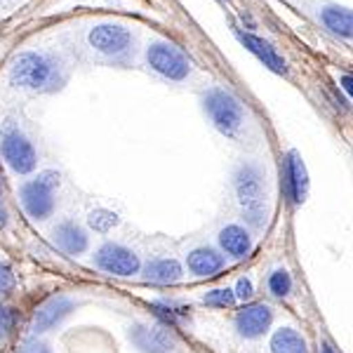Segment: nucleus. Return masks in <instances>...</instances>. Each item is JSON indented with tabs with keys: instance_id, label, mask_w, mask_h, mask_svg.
Returning a JSON list of instances; mask_svg holds the SVG:
<instances>
[{
	"instance_id": "nucleus-1",
	"label": "nucleus",
	"mask_w": 353,
	"mask_h": 353,
	"mask_svg": "<svg viewBox=\"0 0 353 353\" xmlns=\"http://www.w3.org/2000/svg\"><path fill=\"white\" fill-rule=\"evenodd\" d=\"M64 81L61 64L45 52H19L10 64V83L28 92H54Z\"/></svg>"
},
{
	"instance_id": "nucleus-2",
	"label": "nucleus",
	"mask_w": 353,
	"mask_h": 353,
	"mask_svg": "<svg viewBox=\"0 0 353 353\" xmlns=\"http://www.w3.org/2000/svg\"><path fill=\"white\" fill-rule=\"evenodd\" d=\"M238 203L248 224L254 229H264L266 224V176L257 163H243L233 174Z\"/></svg>"
},
{
	"instance_id": "nucleus-3",
	"label": "nucleus",
	"mask_w": 353,
	"mask_h": 353,
	"mask_svg": "<svg viewBox=\"0 0 353 353\" xmlns=\"http://www.w3.org/2000/svg\"><path fill=\"white\" fill-rule=\"evenodd\" d=\"M57 189H59V172H54V170H43L33 179L24 181L19 189V201L24 212L36 221L52 217L57 205Z\"/></svg>"
},
{
	"instance_id": "nucleus-4",
	"label": "nucleus",
	"mask_w": 353,
	"mask_h": 353,
	"mask_svg": "<svg viewBox=\"0 0 353 353\" xmlns=\"http://www.w3.org/2000/svg\"><path fill=\"white\" fill-rule=\"evenodd\" d=\"M203 106H205V111H208L210 121H212V125L221 134L236 137L238 130L243 128L245 109L229 90L210 88L208 92L203 94Z\"/></svg>"
},
{
	"instance_id": "nucleus-5",
	"label": "nucleus",
	"mask_w": 353,
	"mask_h": 353,
	"mask_svg": "<svg viewBox=\"0 0 353 353\" xmlns=\"http://www.w3.org/2000/svg\"><path fill=\"white\" fill-rule=\"evenodd\" d=\"M0 156L17 174H31L38 165V153L31 139L12 123H5L0 128Z\"/></svg>"
},
{
	"instance_id": "nucleus-6",
	"label": "nucleus",
	"mask_w": 353,
	"mask_h": 353,
	"mask_svg": "<svg viewBox=\"0 0 353 353\" xmlns=\"http://www.w3.org/2000/svg\"><path fill=\"white\" fill-rule=\"evenodd\" d=\"M146 59H149V66L153 71L161 73L168 81L179 83V81H184V78H189V73H191L189 57L172 43H165V41L151 43L149 50H146Z\"/></svg>"
},
{
	"instance_id": "nucleus-7",
	"label": "nucleus",
	"mask_w": 353,
	"mask_h": 353,
	"mask_svg": "<svg viewBox=\"0 0 353 353\" xmlns=\"http://www.w3.org/2000/svg\"><path fill=\"white\" fill-rule=\"evenodd\" d=\"M94 266L109 276L130 278L141 273V259L134 250L125 248L121 243H104L94 252Z\"/></svg>"
},
{
	"instance_id": "nucleus-8",
	"label": "nucleus",
	"mask_w": 353,
	"mask_h": 353,
	"mask_svg": "<svg viewBox=\"0 0 353 353\" xmlns=\"http://www.w3.org/2000/svg\"><path fill=\"white\" fill-rule=\"evenodd\" d=\"M130 339L141 353H181L179 341L168 325H146L137 323L130 327Z\"/></svg>"
},
{
	"instance_id": "nucleus-9",
	"label": "nucleus",
	"mask_w": 353,
	"mask_h": 353,
	"mask_svg": "<svg viewBox=\"0 0 353 353\" xmlns=\"http://www.w3.org/2000/svg\"><path fill=\"white\" fill-rule=\"evenodd\" d=\"M90 45L101 54L109 57H121L132 48V33L128 31L121 24H113V21H106V24H97L92 26L88 36Z\"/></svg>"
},
{
	"instance_id": "nucleus-10",
	"label": "nucleus",
	"mask_w": 353,
	"mask_h": 353,
	"mask_svg": "<svg viewBox=\"0 0 353 353\" xmlns=\"http://www.w3.org/2000/svg\"><path fill=\"white\" fill-rule=\"evenodd\" d=\"M281 174H283V186H285V196L290 205L304 203L306 196H309V172H306V165L297 151H288Z\"/></svg>"
},
{
	"instance_id": "nucleus-11",
	"label": "nucleus",
	"mask_w": 353,
	"mask_h": 353,
	"mask_svg": "<svg viewBox=\"0 0 353 353\" xmlns=\"http://www.w3.org/2000/svg\"><path fill=\"white\" fill-rule=\"evenodd\" d=\"M273 323V309L269 304H245L236 313V330L245 339H257L269 332Z\"/></svg>"
},
{
	"instance_id": "nucleus-12",
	"label": "nucleus",
	"mask_w": 353,
	"mask_h": 353,
	"mask_svg": "<svg viewBox=\"0 0 353 353\" xmlns=\"http://www.w3.org/2000/svg\"><path fill=\"white\" fill-rule=\"evenodd\" d=\"M73 299L66 297V294H54L50 297L45 304H41L33 313V321H31V332L33 334H45L50 332L52 327L59 325L61 321L73 311Z\"/></svg>"
},
{
	"instance_id": "nucleus-13",
	"label": "nucleus",
	"mask_w": 353,
	"mask_h": 353,
	"mask_svg": "<svg viewBox=\"0 0 353 353\" xmlns=\"http://www.w3.org/2000/svg\"><path fill=\"white\" fill-rule=\"evenodd\" d=\"M236 38L250 50V52L257 57L261 64H264L266 68H271L273 73H281V76H285L288 73V61L283 59V57L276 52V48H273L271 43H266L264 38L254 36V33H245V31H241V28H236Z\"/></svg>"
},
{
	"instance_id": "nucleus-14",
	"label": "nucleus",
	"mask_w": 353,
	"mask_h": 353,
	"mask_svg": "<svg viewBox=\"0 0 353 353\" xmlns=\"http://www.w3.org/2000/svg\"><path fill=\"white\" fill-rule=\"evenodd\" d=\"M52 241L59 250H64L66 254H83L90 248V236L78 221L64 219L54 226Z\"/></svg>"
},
{
	"instance_id": "nucleus-15",
	"label": "nucleus",
	"mask_w": 353,
	"mask_h": 353,
	"mask_svg": "<svg viewBox=\"0 0 353 353\" xmlns=\"http://www.w3.org/2000/svg\"><path fill=\"white\" fill-rule=\"evenodd\" d=\"M186 266H189V271L193 276L212 278V276H217L219 271H224L226 259H224V254L214 248H196V250H191L189 257H186Z\"/></svg>"
},
{
	"instance_id": "nucleus-16",
	"label": "nucleus",
	"mask_w": 353,
	"mask_h": 353,
	"mask_svg": "<svg viewBox=\"0 0 353 353\" xmlns=\"http://www.w3.org/2000/svg\"><path fill=\"white\" fill-rule=\"evenodd\" d=\"M219 248L224 254H229L233 259H245L250 252H252V236L250 231L241 224H229L219 231L217 236Z\"/></svg>"
},
{
	"instance_id": "nucleus-17",
	"label": "nucleus",
	"mask_w": 353,
	"mask_h": 353,
	"mask_svg": "<svg viewBox=\"0 0 353 353\" xmlns=\"http://www.w3.org/2000/svg\"><path fill=\"white\" fill-rule=\"evenodd\" d=\"M184 269L181 264L172 257H161V259H151L144 266V281L151 285H174L181 281Z\"/></svg>"
},
{
	"instance_id": "nucleus-18",
	"label": "nucleus",
	"mask_w": 353,
	"mask_h": 353,
	"mask_svg": "<svg viewBox=\"0 0 353 353\" xmlns=\"http://www.w3.org/2000/svg\"><path fill=\"white\" fill-rule=\"evenodd\" d=\"M271 353H309V346L294 327H278L271 337Z\"/></svg>"
},
{
	"instance_id": "nucleus-19",
	"label": "nucleus",
	"mask_w": 353,
	"mask_h": 353,
	"mask_svg": "<svg viewBox=\"0 0 353 353\" xmlns=\"http://www.w3.org/2000/svg\"><path fill=\"white\" fill-rule=\"evenodd\" d=\"M321 19L330 31L337 33L339 38H353V12L344 8H325L321 12Z\"/></svg>"
},
{
	"instance_id": "nucleus-20",
	"label": "nucleus",
	"mask_w": 353,
	"mask_h": 353,
	"mask_svg": "<svg viewBox=\"0 0 353 353\" xmlns=\"http://www.w3.org/2000/svg\"><path fill=\"white\" fill-rule=\"evenodd\" d=\"M151 311H153V316L161 318L163 325H168V327H176L179 323H184L186 318H189V309H186V306L176 304V301H168V299L151 301Z\"/></svg>"
},
{
	"instance_id": "nucleus-21",
	"label": "nucleus",
	"mask_w": 353,
	"mask_h": 353,
	"mask_svg": "<svg viewBox=\"0 0 353 353\" xmlns=\"http://www.w3.org/2000/svg\"><path fill=\"white\" fill-rule=\"evenodd\" d=\"M121 224V217L106 208H97L88 214V226L97 233H109Z\"/></svg>"
},
{
	"instance_id": "nucleus-22",
	"label": "nucleus",
	"mask_w": 353,
	"mask_h": 353,
	"mask_svg": "<svg viewBox=\"0 0 353 353\" xmlns=\"http://www.w3.org/2000/svg\"><path fill=\"white\" fill-rule=\"evenodd\" d=\"M266 285H269V292L273 294V297L283 299L292 292V276H290L288 269H276V271H271Z\"/></svg>"
},
{
	"instance_id": "nucleus-23",
	"label": "nucleus",
	"mask_w": 353,
	"mask_h": 353,
	"mask_svg": "<svg viewBox=\"0 0 353 353\" xmlns=\"http://www.w3.org/2000/svg\"><path fill=\"white\" fill-rule=\"evenodd\" d=\"M236 294L229 288H217V290H210L208 294L203 297V304L212 306V309H231L236 304Z\"/></svg>"
},
{
	"instance_id": "nucleus-24",
	"label": "nucleus",
	"mask_w": 353,
	"mask_h": 353,
	"mask_svg": "<svg viewBox=\"0 0 353 353\" xmlns=\"http://www.w3.org/2000/svg\"><path fill=\"white\" fill-rule=\"evenodd\" d=\"M17 327V311L12 306H0V339H8Z\"/></svg>"
},
{
	"instance_id": "nucleus-25",
	"label": "nucleus",
	"mask_w": 353,
	"mask_h": 353,
	"mask_svg": "<svg viewBox=\"0 0 353 353\" xmlns=\"http://www.w3.org/2000/svg\"><path fill=\"white\" fill-rule=\"evenodd\" d=\"M14 271L10 264H5V261H0V294H8L14 290Z\"/></svg>"
},
{
	"instance_id": "nucleus-26",
	"label": "nucleus",
	"mask_w": 353,
	"mask_h": 353,
	"mask_svg": "<svg viewBox=\"0 0 353 353\" xmlns=\"http://www.w3.org/2000/svg\"><path fill=\"white\" fill-rule=\"evenodd\" d=\"M17 353H52V351H50V346L45 344V341L33 337V339L21 341L19 349H17Z\"/></svg>"
},
{
	"instance_id": "nucleus-27",
	"label": "nucleus",
	"mask_w": 353,
	"mask_h": 353,
	"mask_svg": "<svg viewBox=\"0 0 353 353\" xmlns=\"http://www.w3.org/2000/svg\"><path fill=\"white\" fill-rule=\"evenodd\" d=\"M233 294H236V299H241V301L252 299V294H254L252 281H250V278H241V281L236 283V290H233Z\"/></svg>"
},
{
	"instance_id": "nucleus-28",
	"label": "nucleus",
	"mask_w": 353,
	"mask_h": 353,
	"mask_svg": "<svg viewBox=\"0 0 353 353\" xmlns=\"http://www.w3.org/2000/svg\"><path fill=\"white\" fill-rule=\"evenodd\" d=\"M341 88H344L346 94L353 99V76H349V73H346V76H341Z\"/></svg>"
},
{
	"instance_id": "nucleus-29",
	"label": "nucleus",
	"mask_w": 353,
	"mask_h": 353,
	"mask_svg": "<svg viewBox=\"0 0 353 353\" xmlns=\"http://www.w3.org/2000/svg\"><path fill=\"white\" fill-rule=\"evenodd\" d=\"M321 353H339V351L334 349V346L330 344V341H323V344H321Z\"/></svg>"
},
{
	"instance_id": "nucleus-30",
	"label": "nucleus",
	"mask_w": 353,
	"mask_h": 353,
	"mask_svg": "<svg viewBox=\"0 0 353 353\" xmlns=\"http://www.w3.org/2000/svg\"><path fill=\"white\" fill-rule=\"evenodd\" d=\"M8 224V210L3 208V203H0V226Z\"/></svg>"
},
{
	"instance_id": "nucleus-31",
	"label": "nucleus",
	"mask_w": 353,
	"mask_h": 353,
	"mask_svg": "<svg viewBox=\"0 0 353 353\" xmlns=\"http://www.w3.org/2000/svg\"><path fill=\"white\" fill-rule=\"evenodd\" d=\"M0 191H3V186H0Z\"/></svg>"
}]
</instances>
